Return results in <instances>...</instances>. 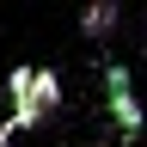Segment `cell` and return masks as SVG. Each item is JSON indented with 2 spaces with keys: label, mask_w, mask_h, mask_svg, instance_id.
I'll return each mask as SVG.
<instances>
[{
  "label": "cell",
  "mask_w": 147,
  "mask_h": 147,
  "mask_svg": "<svg viewBox=\"0 0 147 147\" xmlns=\"http://www.w3.org/2000/svg\"><path fill=\"white\" fill-rule=\"evenodd\" d=\"M6 98H12V117H6L12 135L18 129H37L43 117L61 110V74L55 67H12L6 74Z\"/></svg>",
  "instance_id": "obj_1"
},
{
  "label": "cell",
  "mask_w": 147,
  "mask_h": 147,
  "mask_svg": "<svg viewBox=\"0 0 147 147\" xmlns=\"http://www.w3.org/2000/svg\"><path fill=\"white\" fill-rule=\"evenodd\" d=\"M104 117L117 123L123 141L141 135V98H135V80H129V67H117V61L104 67Z\"/></svg>",
  "instance_id": "obj_2"
},
{
  "label": "cell",
  "mask_w": 147,
  "mask_h": 147,
  "mask_svg": "<svg viewBox=\"0 0 147 147\" xmlns=\"http://www.w3.org/2000/svg\"><path fill=\"white\" fill-rule=\"evenodd\" d=\"M117 18H123V6H117V0H92V6L80 12V31L92 37V43H104V37L117 31Z\"/></svg>",
  "instance_id": "obj_3"
},
{
  "label": "cell",
  "mask_w": 147,
  "mask_h": 147,
  "mask_svg": "<svg viewBox=\"0 0 147 147\" xmlns=\"http://www.w3.org/2000/svg\"><path fill=\"white\" fill-rule=\"evenodd\" d=\"M117 147H129V141H117Z\"/></svg>",
  "instance_id": "obj_4"
}]
</instances>
